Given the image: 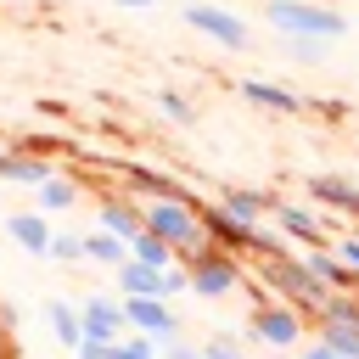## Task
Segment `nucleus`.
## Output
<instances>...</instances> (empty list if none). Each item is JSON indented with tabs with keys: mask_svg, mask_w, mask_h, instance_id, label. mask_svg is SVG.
<instances>
[{
	"mask_svg": "<svg viewBox=\"0 0 359 359\" xmlns=\"http://www.w3.org/2000/svg\"><path fill=\"white\" fill-rule=\"evenodd\" d=\"M79 359H112V342H95V337H84V342H79Z\"/></svg>",
	"mask_w": 359,
	"mask_h": 359,
	"instance_id": "nucleus-30",
	"label": "nucleus"
},
{
	"mask_svg": "<svg viewBox=\"0 0 359 359\" xmlns=\"http://www.w3.org/2000/svg\"><path fill=\"white\" fill-rule=\"evenodd\" d=\"M269 359H297V353H269Z\"/></svg>",
	"mask_w": 359,
	"mask_h": 359,
	"instance_id": "nucleus-35",
	"label": "nucleus"
},
{
	"mask_svg": "<svg viewBox=\"0 0 359 359\" xmlns=\"http://www.w3.org/2000/svg\"><path fill=\"white\" fill-rule=\"evenodd\" d=\"M320 320H342V325L359 331V292H331L325 309H320ZM320 320H314V325H320Z\"/></svg>",
	"mask_w": 359,
	"mask_h": 359,
	"instance_id": "nucleus-24",
	"label": "nucleus"
},
{
	"mask_svg": "<svg viewBox=\"0 0 359 359\" xmlns=\"http://www.w3.org/2000/svg\"><path fill=\"white\" fill-rule=\"evenodd\" d=\"M202 359H247V348L230 342V337H208V342H202Z\"/></svg>",
	"mask_w": 359,
	"mask_h": 359,
	"instance_id": "nucleus-29",
	"label": "nucleus"
},
{
	"mask_svg": "<svg viewBox=\"0 0 359 359\" xmlns=\"http://www.w3.org/2000/svg\"><path fill=\"white\" fill-rule=\"evenodd\" d=\"M129 258L146 264V269H168V264H180V252H174L163 236H151V230H140V236L129 241Z\"/></svg>",
	"mask_w": 359,
	"mask_h": 359,
	"instance_id": "nucleus-22",
	"label": "nucleus"
},
{
	"mask_svg": "<svg viewBox=\"0 0 359 359\" xmlns=\"http://www.w3.org/2000/svg\"><path fill=\"white\" fill-rule=\"evenodd\" d=\"M314 337H320L331 353H342V359H359V331H353V325H342V320H320V325H314Z\"/></svg>",
	"mask_w": 359,
	"mask_h": 359,
	"instance_id": "nucleus-23",
	"label": "nucleus"
},
{
	"mask_svg": "<svg viewBox=\"0 0 359 359\" xmlns=\"http://www.w3.org/2000/svg\"><path fill=\"white\" fill-rule=\"evenodd\" d=\"M325 6H337V0H325Z\"/></svg>",
	"mask_w": 359,
	"mask_h": 359,
	"instance_id": "nucleus-36",
	"label": "nucleus"
},
{
	"mask_svg": "<svg viewBox=\"0 0 359 359\" xmlns=\"http://www.w3.org/2000/svg\"><path fill=\"white\" fill-rule=\"evenodd\" d=\"M112 286H118V297H163V269H146V264L123 258L112 269Z\"/></svg>",
	"mask_w": 359,
	"mask_h": 359,
	"instance_id": "nucleus-17",
	"label": "nucleus"
},
{
	"mask_svg": "<svg viewBox=\"0 0 359 359\" xmlns=\"http://www.w3.org/2000/svg\"><path fill=\"white\" fill-rule=\"evenodd\" d=\"M112 168H118V180H123L135 196H146V202H202V196H196L185 180H174L168 168H151V163H129V157H123V163H112Z\"/></svg>",
	"mask_w": 359,
	"mask_h": 359,
	"instance_id": "nucleus-7",
	"label": "nucleus"
},
{
	"mask_svg": "<svg viewBox=\"0 0 359 359\" xmlns=\"http://www.w3.org/2000/svg\"><path fill=\"white\" fill-rule=\"evenodd\" d=\"M275 202H280V196L252 191V185H230V191L219 196V208H230V213H236V219H247V224H258L264 213H275Z\"/></svg>",
	"mask_w": 359,
	"mask_h": 359,
	"instance_id": "nucleus-19",
	"label": "nucleus"
},
{
	"mask_svg": "<svg viewBox=\"0 0 359 359\" xmlns=\"http://www.w3.org/2000/svg\"><path fill=\"white\" fill-rule=\"evenodd\" d=\"M163 359H202V348H191V342L180 337V342H168V348H163Z\"/></svg>",
	"mask_w": 359,
	"mask_h": 359,
	"instance_id": "nucleus-32",
	"label": "nucleus"
},
{
	"mask_svg": "<svg viewBox=\"0 0 359 359\" xmlns=\"http://www.w3.org/2000/svg\"><path fill=\"white\" fill-rule=\"evenodd\" d=\"M241 337H247V348L264 342L269 353H297V348L309 342V314L292 309V303H280V297H269V303H252Z\"/></svg>",
	"mask_w": 359,
	"mask_h": 359,
	"instance_id": "nucleus-2",
	"label": "nucleus"
},
{
	"mask_svg": "<svg viewBox=\"0 0 359 359\" xmlns=\"http://www.w3.org/2000/svg\"><path fill=\"white\" fill-rule=\"evenodd\" d=\"M275 230H280L286 241H297V247H325V241H331L325 224H320V213L303 208V202H275Z\"/></svg>",
	"mask_w": 359,
	"mask_h": 359,
	"instance_id": "nucleus-11",
	"label": "nucleus"
},
{
	"mask_svg": "<svg viewBox=\"0 0 359 359\" xmlns=\"http://www.w3.org/2000/svg\"><path fill=\"white\" fill-rule=\"evenodd\" d=\"M157 112H168L174 123H196V107H191L180 90H157Z\"/></svg>",
	"mask_w": 359,
	"mask_h": 359,
	"instance_id": "nucleus-28",
	"label": "nucleus"
},
{
	"mask_svg": "<svg viewBox=\"0 0 359 359\" xmlns=\"http://www.w3.org/2000/svg\"><path fill=\"white\" fill-rule=\"evenodd\" d=\"M79 314H84V337H95V342H118V337L129 331L123 297H84Z\"/></svg>",
	"mask_w": 359,
	"mask_h": 359,
	"instance_id": "nucleus-12",
	"label": "nucleus"
},
{
	"mask_svg": "<svg viewBox=\"0 0 359 359\" xmlns=\"http://www.w3.org/2000/svg\"><path fill=\"white\" fill-rule=\"evenodd\" d=\"M140 213H146V230L163 236V241L180 252V264L196 258V252L208 247V230H202L196 202H140Z\"/></svg>",
	"mask_w": 359,
	"mask_h": 359,
	"instance_id": "nucleus-3",
	"label": "nucleus"
},
{
	"mask_svg": "<svg viewBox=\"0 0 359 359\" xmlns=\"http://www.w3.org/2000/svg\"><path fill=\"white\" fill-rule=\"evenodd\" d=\"M258 280L269 286V297H280V303L303 309V314H309V325L320 320V309H325V297H331V286L309 269V258H303V252H286V258L258 264Z\"/></svg>",
	"mask_w": 359,
	"mask_h": 359,
	"instance_id": "nucleus-1",
	"label": "nucleus"
},
{
	"mask_svg": "<svg viewBox=\"0 0 359 359\" xmlns=\"http://www.w3.org/2000/svg\"><path fill=\"white\" fill-rule=\"evenodd\" d=\"M112 359H163V348H157L151 337H140V331H123V337L112 342Z\"/></svg>",
	"mask_w": 359,
	"mask_h": 359,
	"instance_id": "nucleus-25",
	"label": "nucleus"
},
{
	"mask_svg": "<svg viewBox=\"0 0 359 359\" xmlns=\"http://www.w3.org/2000/svg\"><path fill=\"white\" fill-rule=\"evenodd\" d=\"M236 90H241V101H252V107H264V112H280V118H297V112L314 107L309 95H297V90H286V84H275V79H241Z\"/></svg>",
	"mask_w": 359,
	"mask_h": 359,
	"instance_id": "nucleus-9",
	"label": "nucleus"
},
{
	"mask_svg": "<svg viewBox=\"0 0 359 359\" xmlns=\"http://www.w3.org/2000/svg\"><path fill=\"white\" fill-rule=\"evenodd\" d=\"M95 224L112 230V236H123V241H135V236L146 230V213H140V202H135L129 191H107V196L95 202Z\"/></svg>",
	"mask_w": 359,
	"mask_h": 359,
	"instance_id": "nucleus-10",
	"label": "nucleus"
},
{
	"mask_svg": "<svg viewBox=\"0 0 359 359\" xmlns=\"http://www.w3.org/2000/svg\"><path fill=\"white\" fill-rule=\"evenodd\" d=\"M0 151H6V146H0Z\"/></svg>",
	"mask_w": 359,
	"mask_h": 359,
	"instance_id": "nucleus-37",
	"label": "nucleus"
},
{
	"mask_svg": "<svg viewBox=\"0 0 359 359\" xmlns=\"http://www.w3.org/2000/svg\"><path fill=\"white\" fill-rule=\"evenodd\" d=\"M34 196H39V213H67V208L79 202V180H73V174H50Z\"/></svg>",
	"mask_w": 359,
	"mask_h": 359,
	"instance_id": "nucleus-21",
	"label": "nucleus"
},
{
	"mask_svg": "<svg viewBox=\"0 0 359 359\" xmlns=\"http://www.w3.org/2000/svg\"><path fill=\"white\" fill-rule=\"evenodd\" d=\"M84 258H90V264H101V269H118V264H123V258H129V241H123V236H112V230H101V224H95V230H90V236H84Z\"/></svg>",
	"mask_w": 359,
	"mask_h": 359,
	"instance_id": "nucleus-20",
	"label": "nucleus"
},
{
	"mask_svg": "<svg viewBox=\"0 0 359 359\" xmlns=\"http://www.w3.org/2000/svg\"><path fill=\"white\" fill-rule=\"evenodd\" d=\"M337 252H342V258L359 269V236H337Z\"/></svg>",
	"mask_w": 359,
	"mask_h": 359,
	"instance_id": "nucleus-33",
	"label": "nucleus"
},
{
	"mask_svg": "<svg viewBox=\"0 0 359 359\" xmlns=\"http://www.w3.org/2000/svg\"><path fill=\"white\" fill-rule=\"evenodd\" d=\"M280 39H286L292 62H325V50H331V39H309V34H280Z\"/></svg>",
	"mask_w": 359,
	"mask_h": 359,
	"instance_id": "nucleus-26",
	"label": "nucleus"
},
{
	"mask_svg": "<svg viewBox=\"0 0 359 359\" xmlns=\"http://www.w3.org/2000/svg\"><path fill=\"white\" fill-rule=\"evenodd\" d=\"M185 28H196L202 39L224 45V50H247V45H252L247 22H241L236 11H224V6H213V0H191V6H185Z\"/></svg>",
	"mask_w": 359,
	"mask_h": 359,
	"instance_id": "nucleus-6",
	"label": "nucleus"
},
{
	"mask_svg": "<svg viewBox=\"0 0 359 359\" xmlns=\"http://www.w3.org/2000/svg\"><path fill=\"white\" fill-rule=\"evenodd\" d=\"M123 314H129V331L151 337L157 348H168V342H180V337H185V320L174 314V303H168V297H123Z\"/></svg>",
	"mask_w": 359,
	"mask_h": 359,
	"instance_id": "nucleus-8",
	"label": "nucleus"
},
{
	"mask_svg": "<svg viewBox=\"0 0 359 359\" xmlns=\"http://www.w3.org/2000/svg\"><path fill=\"white\" fill-rule=\"evenodd\" d=\"M309 202L314 208H331V213H342V219H359V185L353 180H342V174H309Z\"/></svg>",
	"mask_w": 359,
	"mask_h": 359,
	"instance_id": "nucleus-13",
	"label": "nucleus"
},
{
	"mask_svg": "<svg viewBox=\"0 0 359 359\" xmlns=\"http://www.w3.org/2000/svg\"><path fill=\"white\" fill-rule=\"evenodd\" d=\"M50 174H56L50 157H34V151H22V146H6V151H0V185H28V191H39Z\"/></svg>",
	"mask_w": 359,
	"mask_h": 359,
	"instance_id": "nucleus-14",
	"label": "nucleus"
},
{
	"mask_svg": "<svg viewBox=\"0 0 359 359\" xmlns=\"http://www.w3.org/2000/svg\"><path fill=\"white\" fill-rule=\"evenodd\" d=\"M303 258H309V269H314L331 292H359V269H353L342 252H331V247H303Z\"/></svg>",
	"mask_w": 359,
	"mask_h": 359,
	"instance_id": "nucleus-16",
	"label": "nucleus"
},
{
	"mask_svg": "<svg viewBox=\"0 0 359 359\" xmlns=\"http://www.w3.org/2000/svg\"><path fill=\"white\" fill-rule=\"evenodd\" d=\"M45 320H50V337H56L67 353H79V342H84V314H79V303L50 297V303H45Z\"/></svg>",
	"mask_w": 359,
	"mask_h": 359,
	"instance_id": "nucleus-18",
	"label": "nucleus"
},
{
	"mask_svg": "<svg viewBox=\"0 0 359 359\" xmlns=\"http://www.w3.org/2000/svg\"><path fill=\"white\" fill-rule=\"evenodd\" d=\"M112 6H123V11H151L157 0H112Z\"/></svg>",
	"mask_w": 359,
	"mask_h": 359,
	"instance_id": "nucleus-34",
	"label": "nucleus"
},
{
	"mask_svg": "<svg viewBox=\"0 0 359 359\" xmlns=\"http://www.w3.org/2000/svg\"><path fill=\"white\" fill-rule=\"evenodd\" d=\"M264 17L280 34H309V39H342L348 34V17L325 0H264Z\"/></svg>",
	"mask_w": 359,
	"mask_h": 359,
	"instance_id": "nucleus-4",
	"label": "nucleus"
},
{
	"mask_svg": "<svg viewBox=\"0 0 359 359\" xmlns=\"http://www.w3.org/2000/svg\"><path fill=\"white\" fill-rule=\"evenodd\" d=\"M6 236L22 247V252H34V258H45L50 252V213H39V208H17L11 219H6Z\"/></svg>",
	"mask_w": 359,
	"mask_h": 359,
	"instance_id": "nucleus-15",
	"label": "nucleus"
},
{
	"mask_svg": "<svg viewBox=\"0 0 359 359\" xmlns=\"http://www.w3.org/2000/svg\"><path fill=\"white\" fill-rule=\"evenodd\" d=\"M185 269H191V292L196 297H230L241 286V258L224 252V247H213V241L196 258H185Z\"/></svg>",
	"mask_w": 359,
	"mask_h": 359,
	"instance_id": "nucleus-5",
	"label": "nucleus"
},
{
	"mask_svg": "<svg viewBox=\"0 0 359 359\" xmlns=\"http://www.w3.org/2000/svg\"><path fill=\"white\" fill-rule=\"evenodd\" d=\"M297 359H342V353H331V348H325L320 337H309V342L297 348Z\"/></svg>",
	"mask_w": 359,
	"mask_h": 359,
	"instance_id": "nucleus-31",
	"label": "nucleus"
},
{
	"mask_svg": "<svg viewBox=\"0 0 359 359\" xmlns=\"http://www.w3.org/2000/svg\"><path fill=\"white\" fill-rule=\"evenodd\" d=\"M45 258H56V264H84V236H73V230H56Z\"/></svg>",
	"mask_w": 359,
	"mask_h": 359,
	"instance_id": "nucleus-27",
	"label": "nucleus"
}]
</instances>
